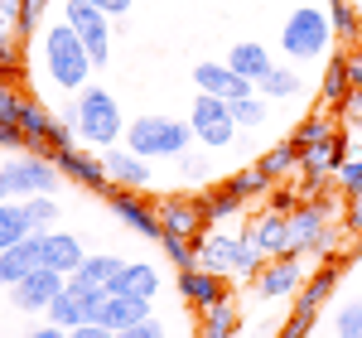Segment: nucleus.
<instances>
[{
    "label": "nucleus",
    "instance_id": "obj_7",
    "mask_svg": "<svg viewBox=\"0 0 362 338\" xmlns=\"http://www.w3.org/2000/svg\"><path fill=\"white\" fill-rule=\"evenodd\" d=\"M63 20L73 25V34L87 44L92 54V68H102L112 58V34H116V20L107 10H97L92 0H63Z\"/></svg>",
    "mask_w": 362,
    "mask_h": 338
},
{
    "label": "nucleus",
    "instance_id": "obj_51",
    "mask_svg": "<svg viewBox=\"0 0 362 338\" xmlns=\"http://www.w3.org/2000/svg\"><path fill=\"white\" fill-rule=\"evenodd\" d=\"M348 78H353V87L362 92V44L353 49V54H348Z\"/></svg>",
    "mask_w": 362,
    "mask_h": 338
},
{
    "label": "nucleus",
    "instance_id": "obj_28",
    "mask_svg": "<svg viewBox=\"0 0 362 338\" xmlns=\"http://www.w3.org/2000/svg\"><path fill=\"white\" fill-rule=\"evenodd\" d=\"M20 237H29V208H25V198H5L0 203V252L15 247Z\"/></svg>",
    "mask_w": 362,
    "mask_h": 338
},
{
    "label": "nucleus",
    "instance_id": "obj_13",
    "mask_svg": "<svg viewBox=\"0 0 362 338\" xmlns=\"http://www.w3.org/2000/svg\"><path fill=\"white\" fill-rule=\"evenodd\" d=\"M194 83L198 92H213V97H227V102H237V97H251L256 83H247L242 73H232V63H194Z\"/></svg>",
    "mask_w": 362,
    "mask_h": 338
},
{
    "label": "nucleus",
    "instance_id": "obj_25",
    "mask_svg": "<svg viewBox=\"0 0 362 338\" xmlns=\"http://www.w3.org/2000/svg\"><path fill=\"white\" fill-rule=\"evenodd\" d=\"M348 92H353V78H348V54H329L324 78H319V97H324L329 107H338Z\"/></svg>",
    "mask_w": 362,
    "mask_h": 338
},
{
    "label": "nucleus",
    "instance_id": "obj_53",
    "mask_svg": "<svg viewBox=\"0 0 362 338\" xmlns=\"http://www.w3.org/2000/svg\"><path fill=\"white\" fill-rule=\"evenodd\" d=\"M15 78H20V68H15V63H5V58H0V83H15Z\"/></svg>",
    "mask_w": 362,
    "mask_h": 338
},
{
    "label": "nucleus",
    "instance_id": "obj_19",
    "mask_svg": "<svg viewBox=\"0 0 362 338\" xmlns=\"http://www.w3.org/2000/svg\"><path fill=\"white\" fill-rule=\"evenodd\" d=\"M247 232L261 242L266 256H285L290 252V213H280V208H261V213L251 218Z\"/></svg>",
    "mask_w": 362,
    "mask_h": 338
},
{
    "label": "nucleus",
    "instance_id": "obj_14",
    "mask_svg": "<svg viewBox=\"0 0 362 338\" xmlns=\"http://www.w3.org/2000/svg\"><path fill=\"white\" fill-rule=\"evenodd\" d=\"M39 266H44V232H29V237H20L15 247L0 252V285L25 281L29 271H39Z\"/></svg>",
    "mask_w": 362,
    "mask_h": 338
},
{
    "label": "nucleus",
    "instance_id": "obj_42",
    "mask_svg": "<svg viewBox=\"0 0 362 338\" xmlns=\"http://www.w3.org/2000/svg\"><path fill=\"white\" fill-rule=\"evenodd\" d=\"M20 112H25V92L15 83H0V126H20Z\"/></svg>",
    "mask_w": 362,
    "mask_h": 338
},
{
    "label": "nucleus",
    "instance_id": "obj_21",
    "mask_svg": "<svg viewBox=\"0 0 362 338\" xmlns=\"http://www.w3.org/2000/svg\"><path fill=\"white\" fill-rule=\"evenodd\" d=\"M25 0H0V58L20 68V44H25Z\"/></svg>",
    "mask_w": 362,
    "mask_h": 338
},
{
    "label": "nucleus",
    "instance_id": "obj_44",
    "mask_svg": "<svg viewBox=\"0 0 362 338\" xmlns=\"http://www.w3.org/2000/svg\"><path fill=\"white\" fill-rule=\"evenodd\" d=\"M179 169H184V179H194V184H203V189H208V179H213V165H208L203 155H194V150L179 155Z\"/></svg>",
    "mask_w": 362,
    "mask_h": 338
},
{
    "label": "nucleus",
    "instance_id": "obj_48",
    "mask_svg": "<svg viewBox=\"0 0 362 338\" xmlns=\"http://www.w3.org/2000/svg\"><path fill=\"white\" fill-rule=\"evenodd\" d=\"M63 338H116L107 324H78V329H68Z\"/></svg>",
    "mask_w": 362,
    "mask_h": 338
},
{
    "label": "nucleus",
    "instance_id": "obj_36",
    "mask_svg": "<svg viewBox=\"0 0 362 338\" xmlns=\"http://www.w3.org/2000/svg\"><path fill=\"white\" fill-rule=\"evenodd\" d=\"M121 266H126L121 256H87L83 266H78V276H83V281H92V285H107V290H112V281H116V271H121Z\"/></svg>",
    "mask_w": 362,
    "mask_h": 338
},
{
    "label": "nucleus",
    "instance_id": "obj_12",
    "mask_svg": "<svg viewBox=\"0 0 362 338\" xmlns=\"http://www.w3.org/2000/svg\"><path fill=\"white\" fill-rule=\"evenodd\" d=\"M68 285V276H58V271H49V266H39V271H29L25 281L10 285V305L25 314H44L49 305H54V295Z\"/></svg>",
    "mask_w": 362,
    "mask_h": 338
},
{
    "label": "nucleus",
    "instance_id": "obj_49",
    "mask_svg": "<svg viewBox=\"0 0 362 338\" xmlns=\"http://www.w3.org/2000/svg\"><path fill=\"white\" fill-rule=\"evenodd\" d=\"M92 5H97V10H107L112 20H126V15H131V0H92Z\"/></svg>",
    "mask_w": 362,
    "mask_h": 338
},
{
    "label": "nucleus",
    "instance_id": "obj_23",
    "mask_svg": "<svg viewBox=\"0 0 362 338\" xmlns=\"http://www.w3.org/2000/svg\"><path fill=\"white\" fill-rule=\"evenodd\" d=\"M227 63H232V73H242L247 83H261L276 63H271V54H266V44H256V39H247V44H237L232 54H227Z\"/></svg>",
    "mask_w": 362,
    "mask_h": 338
},
{
    "label": "nucleus",
    "instance_id": "obj_40",
    "mask_svg": "<svg viewBox=\"0 0 362 338\" xmlns=\"http://www.w3.org/2000/svg\"><path fill=\"white\" fill-rule=\"evenodd\" d=\"M334 334L338 338H362V300H343V305H338Z\"/></svg>",
    "mask_w": 362,
    "mask_h": 338
},
{
    "label": "nucleus",
    "instance_id": "obj_41",
    "mask_svg": "<svg viewBox=\"0 0 362 338\" xmlns=\"http://www.w3.org/2000/svg\"><path fill=\"white\" fill-rule=\"evenodd\" d=\"M334 184L343 189V198H362V155H358V160L348 155V160L334 169Z\"/></svg>",
    "mask_w": 362,
    "mask_h": 338
},
{
    "label": "nucleus",
    "instance_id": "obj_43",
    "mask_svg": "<svg viewBox=\"0 0 362 338\" xmlns=\"http://www.w3.org/2000/svg\"><path fill=\"white\" fill-rule=\"evenodd\" d=\"M334 112H338V121H343V131H362V92L353 87V92H348V97L334 107Z\"/></svg>",
    "mask_w": 362,
    "mask_h": 338
},
{
    "label": "nucleus",
    "instance_id": "obj_37",
    "mask_svg": "<svg viewBox=\"0 0 362 338\" xmlns=\"http://www.w3.org/2000/svg\"><path fill=\"white\" fill-rule=\"evenodd\" d=\"M44 314H49V324H58V329H78V324H83V310H78V300L68 295V285L54 295V305Z\"/></svg>",
    "mask_w": 362,
    "mask_h": 338
},
{
    "label": "nucleus",
    "instance_id": "obj_33",
    "mask_svg": "<svg viewBox=\"0 0 362 338\" xmlns=\"http://www.w3.org/2000/svg\"><path fill=\"white\" fill-rule=\"evenodd\" d=\"M329 20L343 44H362V15L353 10V0H329Z\"/></svg>",
    "mask_w": 362,
    "mask_h": 338
},
{
    "label": "nucleus",
    "instance_id": "obj_46",
    "mask_svg": "<svg viewBox=\"0 0 362 338\" xmlns=\"http://www.w3.org/2000/svg\"><path fill=\"white\" fill-rule=\"evenodd\" d=\"M44 10H49V0H25V39L29 34H39V25H44Z\"/></svg>",
    "mask_w": 362,
    "mask_h": 338
},
{
    "label": "nucleus",
    "instance_id": "obj_20",
    "mask_svg": "<svg viewBox=\"0 0 362 338\" xmlns=\"http://www.w3.org/2000/svg\"><path fill=\"white\" fill-rule=\"evenodd\" d=\"M112 295H140V300H155L160 295V271L150 261H126L112 281Z\"/></svg>",
    "mask_w": 362,
    "mask_h": 338
},
{
    "label": "nucleus",
    "instance_id": "obj_50",
    "mask_svg": "<svg viewBox=\"0 0 362 338\" xmlns=\"http://www.w3.org/2000/svg\"><path fill=\"white\" fill-rule=\"evenodd\" d=\"M348 232H362V198H348V218H343Z\"/></svg>",
    "mask_w": 362,
    "mask_h": 338
},
{
    "label": "nucleus",
    "instance_id": "obj_9",
    "mask_svg": "<svg viewBox=\"0 0 362 338\" xmlns=\"http://www.w3.org/2000/svg\"><path fill=\"white\" fill-rule=\"evenodd\" d=\"M107 203H112V213L121 218V227L140 232L145 242H160V237H165L160 203H145V198H140V189H112V194H107Z\"/></svg>",
    "mask_w": 362,
    "mask_h": 338
},
{
    "label": "nucleus",
    "instance_id": "obj_31",
    "mask_svg": "<svg viewBox=\"0 0 362 338\" xmlns=\"http://www.w3.org/2000/svg\"><path fill=\"white\" fill-rule=\"evenodd\" d=\"M300 73H295V68H271V73H266V78H261V83H256V92H261V97H266V102H285V97H295V92H300Z\"/></svg>",
    "mask_w": 362,
    "mask_h": 338
},
{
    "label": "nucleus",
    "instance_id": "obj_10",
    "mask_svg": "<svg viewBox=\"0 0 362 338\" xmlns=\"http://www.w3.org/2000/svg\"><path fill=\"white\" fill-rule=\"evenodd\" d=\"M305 285V256L285 252V256H271L261 271H256V295L261 300H285V295H300Z\"/></svg>",
    "mask_w": 362,
    "mask_h": 338
},
{
    "label": "nucleus",
    "instance_id": "obj_35",
    "mask_svg": "<svg viewBox=\"0 0 362 338\" xmlns=\"http://www.w3.org/2000/svg\"><path fill=\"white\" fill-rule=\"evenodd\" d=\"M160 247H165V256L174 261V271H194V266H198V247H194V237L165 232V237H160Z\"/></svg>",
    "mask_w": 362,
    "mask_h": 338
},
{
    "label": "nucleus",
    "instance_id": "obj_15",
    "mask_svg": "<svg viewBox=\"0 0 362 338\" xmlns=\"http://www.w3.org/2000/svg\"><path fill=\"white\" fill-rule=\"evenodd\" d=\"M179 295H184L194 310H213V305H223V300H227V276H218V271H203V266H194V271H179Z\"/></svg>",
    "mask_w": 362,
    "mask_h": 338
},
{
    "label": "nucleus",
    "instance_id": "obj_24",
    "mask_svg": "<svg viewBox=\"0 0 362 338\" xmlns=\"http://www.w3.org/2000/svg\"><path fill=\"white\" fill-rule=\"evenodd\" d=\"M198 334L203 338H237L242 334V314H237V305L232 300H223V305H213V310H198Z\"/></svg>",
    "mask_w": 362,
    "mask_h": 338
},
{
    "label": "nucleus",
    "instance_id": "obj_38",
    "mask_svg": "<svg viewBox=\"0 0 362 338\" xmlns=\"http://www.w3.org/2000/svg\"><path fill=\"white\" fill-rule=\"evenodd\" d=\"M25 208H29V232H54V223H58V203H54V194L25 198Z\"/></svg>",
    "mask_w": 362,
    "mask_h": 338
},
{
    "label": "nucleus",
    "instance_id": "obj_17",
    "mask_svg": "<svg viewBox=\"0 0 362 338\" xmlns=\"http://www.w3.org/2000/svg\"><path fill=\"white\" fill-rule=\"evenodd\" d=\"M160 218H165V232H179V237H198V232H208L203 208H198V194L160 198Z\"/></svg>",
    "mask_w": 362,
    "mask_h": 338
},
{
    "label": "nucleus",
    "instance_id": "obj_29",
    "mask_svg": "<svg viewBox=\"0 0 362 338\" xmlns=\"http://www.w3.org/2000/svg\"><path fill=\"white\" fill-rule=\"evenodd\" d=\"M198 208H203V223L208 227H218V223H227V218L242 213V203L227 194L223 184H218V189H203V194H198Z\"/></svg>",
    "mask_w": 362,
    "mask_h": 338
},
{
    "label": "nucleus",
    "instance_id": "obj_30",
    "mask_svg": "<svg viewBox=\"0 0 362 338\" xmlns=\"http://www.w3.org/2000/svg\"><path fill=\"white\" fill-rule=\"evenodd\" d=\"M329 136H334V121H329L324 112H314V116H305V121H300V126L290 131V145H295L300 155H309L314 145H324Z\"/></svg>",
    "mask_w": 362,
    "mask_h": 338
},
{
    "label": "nucleus",
    "instance_id": "obj_1",
    "mask_svg": "<svg viewBox=\"0 0 362 338\" xmlns=\"http://www.w3.org/2000/svg\"><path fill=\"white\" fill-rule=\"evenodd\" d=\"M334 198H300V208L290 213V252L295 256H319V261H338V247H343V232L348 227H334Z\"/></svg>",
    "mask_w": 362,
    "mask_h": 338
},
{
    "label": "nucleus",
    "instance_id": "obj_47",
    "mask_svg": "<svg viewBox=\"0 0 362 338\" xmlns=\"http://www.w3.org/2000/svg\"><path fill=\"white\" fill-rule=\"evenodd\" d=\"M295 198H300V189H271V194H266V208H280V213H295V208H300Z\"/></svg>",
    "mask_w": 362,
    "mask_h": 338
},
{
    "label": "nucleus",
    "instance_id": "obj_55",
    "mask_svg": "<svg viewBox=\"0 0 362 338\" xmlns=\"http://www.w3.org/2000/svg\"><path fill=\"white\" fill-rule=\"evenodd\" d=\"M300 5H319V0H300Z\"/></svg>",
    "mask_w": 362,
    "mask_h": 338
},
{
    "label": "nucleus",
    "instance_id": "obj_39",
    "mask_svg": "<svg viewBox=\"0 0 362 338\" xmlns=\"http://www.w3.org/2000/svg\"><path fill=\"white\" fill-rule=\"evenodd\" d=\"M314 324H319V310L290 305V319L280 324V334H276V338H309V334H314Z\"/></svg>",
    "mask_w": 362,
    "mask_h": 338
},
{
    "label": "nucleus",
    "instance_id": "obj_5",
    "mask_svg": "<svg viewBox=\"0 0 362 338\" xmlns=\"http://www.w3.org/2000/svg\"><path fill=\"white\" fill-rule=\"evenodd\" d=\"M334 20L319 5H300L285 25H280V49L295 63H319L324 54H334Z\"/></svg>",
    "mask_w": 362,
    "mask_h": 338
},
{
    "label": "nucleus",
    "instance_id": "obj_6",
    "mask_svg": "<svg viewBox=\"0 0 362 338\" xmlns=\"http://www.w3.org/2000/svg\"><path fill=\"white\" fill-rule=\"evenodd\" d=\"M5 189L10 198H39V194H58V184H63V174H58L54 155H39V150H20V155H10L5 165Z\"/></svg>",
    "mask_w": 362,
    "mask_h": 338
},
{
    "label": "nucleus",
    "instance_id": "obj_2",
    "mask_svg": "<svg viewBox=\"0 0 362 338\" xmlns=\"http://www.w3.org/2000/svg\"><path fill=\"white\" fill-rule=\"evenodd\" d=\"M73 126H78V141H87L92 150H112L126 136V116L107 87L87 83L83 92H73Z\"/></svg>",
    "mask_w": 362,
    "mask_h": 338
},
{
    "label": "nucleus",
    "instance_id": "obj_8",
    "mask_svg": "<svg viewBox=\"0 0 362 338\" xmlns=\"http://www.w3.org/2000/svg\"><path fill=\"white\" fill-rule=\"evenodd\" d=\"M189 126H194V141L208 145V150H223V145L237 141V116H232V102L227 97H213V92H198V102L189 107Z\"/></svg>",
    "mask_w": 362,
    "mask_h": 338
},
{
    "label": "nucleus",
    "instance_id": "obj_32",
    "mask_svg": "<svg viewBox=\"0 0 362 338\" xmlns=\"http://www.w3.org/2000/svg\"><path fill=\"white\" fill-rule=\"evenodd\" d=\"M256 169H261L266 179H285V174H295V169H300V150H295L290 141H280V145H271V150L256 160Z\"/></svg>",
    "mask_w": 362,
    "mask_h": 338
},
{
    "label": "nucleus",
    "instance_id": "obj_22",
    "mask_svg": "<svg viewBox=\"0 0 362 338\" xmlns=\"http://www.w3.org/2000/svg\"><path fill=\"white\" fill-rule=\"evenodd\" d=\"M150 305H155V300H140V295H112V300L102 305V319H97V324H107L112 334H121V329H131L140 319H150Z\"/></svg>",
    "mask_w": 362,
    "mask_h": 338
},
{
    "label": "nucleus",
    "instance_id": "obj_34",
    "mask_svg": "<svg viewBox=\"0 0 362 338\" xmlns=\"http://www.w3.org/2000/svg\"><path fill=\"white\" fill-rule=\"evenodd\" d=\"M232 116H237V126H242V131H256V126H266V116H271V102H266L261 92H251V97H237V102H232Z\"/></svg>",
    "mask_w": 362,
    "mask_h": 338
},
{
    "label": "nucleus",
    "instance_id": "obj_16",
    "mask_svg": "<svg viewBox=\"0 0 362 338\" xmlns=\"http://www.w3.org/2000/svg\"><path fill=\"white\" fill-rule=\"evenodd\" d=\"M102 165H107L112 189H145V184H150V160H140L131 145H126V150H121V145L102 150Z\"/></svg>",
    "mask_w": 362,
    "mask_h": 338
},
{
    "label": "nucleus",
    "instance_id": "obj_3",
    "mask_svg": "<svg viewBox=\"0 0 362 338\" xmlns=\"http://www.w3.org/2000/svg\"><path fill=\"white\" fill-rule=\"evenodd\" d=\"M44 73L49 83L63 87V92H83L87 87V73H92V54L87 44L73 34V25H49L44 29Z\"/></svg>",
    "mask_w": 362,
    "mask_h": 338
},
{
    "label": "nucleus",
    "instance_id": "obj_4",
    "mask_svg": "<svg viewBox=\"0 0 362 338\" xmlns=\"http://www.w3.org/2000/svg\"><path fill=\"white\" fill-rule=\"evenodd\" d=\"M189 141H194V126L179 121V116L150 112L126 126V145L136 150L140 160H179V155H189Z\"/></svg>",
    "mask_w": 362,
    "mask_h": 338
},
{
    "label": "nucleus",
    "instance_id": "obj_27",
    "mask_svg": "<svg viewBox=\"0 0 362 338\" xmlns=\"http://www.w3.org/2000/svg\"><path fill=\"white\" fill-rule=\"evenodd\" d=\"M223 189L237 198V203H251V198H266V194H271V189H276V179H266L261 169L251 165V169H237L232 179H223Z\"/></svg>",
    "mask_w": 362,
    "mask_h": 338
},
{
    "label": "nucleus",
    "instance_id": "obj_18",
    "mask_svg": "<svg viewBox=\"0 0 362 338\" xmlns=\"http://www.w3.org/2000/svg\"><path fill=\"white\" fill-rule=\"evenodd\" d=\"M87 261V247L73 237V232H44V266L58 271V276H78V266Z\"/></svg>",
    "mask_w": 362,
    "mask_h": 338
},
{
    "label": "nucleus",
    "instance_id": "obj_45",
    "mask_svg": "<svg viewBox=\"0 0 362 338\" xmlns=\"http://www.w3.org/2000/svg\"><path fill=\"white\" fill-rule=\"evenodd\" d=\"M116 338H165V324L150 314V319H140V324H131V329H121Z\"/></svg>",
    "mask_w": 362,
    "mask_h": 338
},
{
    "label": "nucleus",
    "instance_id": "obj_11",
    "mask_svg": "<svg viewBox=\"0 0 362 338\" xmlns=\"http://www.w3.org/2000/svg\"><path fill=\"white\" fill-rule=\"evenodd\" d=\"M54 165H58V174H63L68 184H83V189H97V194H112V179H107L102 155H87L83 141L54 150Z\"/></svg>",
    "mask_w": 362,
    "mask_h": 338
},
{
    "label": "nucleus",
    "instance_id": "obj_52",
    "mask_svg": "<svg viewBox=\"0 0 362 338\" xmlns=\"http://www.w3.org/2000/svg\"><path fill=\"white\" fill-rule=\"evenodd\" d=\"M68 329H58V324H39V329H29L25 338H63Z\"/></svg>",
    "mask_w": 362,
    "mask_h": 338
},
{
    "label": "nucleus",
    "instance_id": "obj_54",
    "mask_svg": "<svg viewBox=\"0 0 362 338\" xmlns=\"http://www.w3.org/2000/svg\"><path fill=\"white\" fill-rule=\"evenodd\" d=\"M5 198H10V189H5V174H0V203H5Z\"/></svg>",
    "mask_w": 362,
    "mask_h": 338
},
{
    "label": "nucleus",
    "instance_id": "obj_26",
    "mask_svg": "<svg viewBox=\"0 0 362 338\" xmlns=\"http://www.w3.org/2000/svg\"><path fill=\"white\" fill-rule=\"evenodd\" d=\"M68 295L78 300L83 324H97V319H102V305L112 300V290H107V285H92V281H83V276H68Z\"/></svg>",
    "mask_w": 362,
    "mask_h": 338
}]
</instances>
